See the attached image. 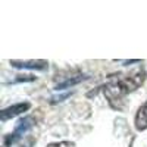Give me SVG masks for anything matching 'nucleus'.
Returning a JSON list of instances; mask_svg holds the SVG:
<instances>
[{"label": "nucleus", "mask_w": 147, "mask_h": 147, "mask_svg": "<svg viewBox=\"0 0 147 147\" xmlns=\"http://www.w3.org/2000/svg\"><path fill=\"white\" fill-rule=\"evenodd\" d=\"M82 80H84V77H78V78H75V80H68V81H65V82H62V84H59V85H57V90L66 88V87H69V85H74V84H77V82H80V81H82Z\"/></svg>", "instance_id": "5"}, {"label": "nucleus", "mask_w": 147, "mask_h": 147, "mask_svg": "<svg viewBox=\"0 0 147 147\" xmlns=\"http://www.w3.org/2000/svg\"><path fill=\"white\" fill-rule=\"evenodd\" d=\"M10 65H13L15 68H30V69H44L47 63L44 60H12Z\"/></svg>", "instance_id": "3"}, {"label": "nucleus", "mask_w": 147, "mask_h": 147, "mask_svg": "<svg viewBox=\"0 0 147 147\" xmlns=\"http://www.w3.org/2000/svg\"><path fill=\"white\" fill-rule=\"evenodd\" d=\"M30 109V103H18V105H13L7 109H5L2 112V121H7L10 118H13L22 112H25V110Z\"/></svg>", "instance_id": "2"}, {"label": "nucleus", "mask_w": 147, "mask_h": 147, "mask_svg": "<svg viewBox=\"0 0 147 147\" xmlns=\"http://www.w3.org/2000/svg\"><path fill=\"white\" fill-rule=\"evenodd\" d=\"M31 127H32V119H31V118H24V119H21L18 124H16V127H15V131L6 138V141H5L6 146H10V144H13L16 140H19Z\"/></svg>", "instance_id": "1"}, {"label": "nucleus", "mask_w": 147, "mask_h": 147, "mask_svg": "<svg viewBox=\"0 0 147 147\" xmlns=\"http://www.w3.org/2000/svg\"><path fill=\"white\" fill-rule=\"evenodd\" d=\"M136 127L140 131L147 128V102L138 109L137 116H136Z\"/></svg>", "instance_id": "4"}, {"label": "nucleus", "mask_w": 147, "mask_h": 147, "mask_svg": "<svg viewBox=\"0 0 147 147\" xmlns=\"http://www.w3.org/2000/svg\"><path fill=\"white\" fill-rule=\"evenodd\" d=\"M68 143H60V144H50L49 147H66Z\"/></svg>", "instance_id": "6"}]
</instances>
